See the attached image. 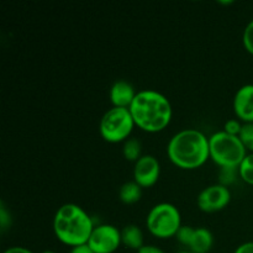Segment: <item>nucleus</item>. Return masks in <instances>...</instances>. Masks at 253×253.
Returning <instances> with one entry per match:
<instances>
[{"label": "nucleus", "mask_w": 253, "mask_h": 253, "mask_svg": "<svg viewBox=\"0 0 253 253\" xmlns=\"http://www.w3.org/2000/svg\"><path fill=\"white\" fill-rule=\"evenodd\" d=\"M168 158L180 169H197L210 158L209 138L199 130L187 128L175 133L167 146Z\"/></svg>", "instance_id": "2"}, {"label": "nucleus", "mask_w": 253, "mask_h": 253, "mask_svg": "<svg viewBox=\"0 0 253 253\" xmlns=\"http://www.w3.org/2000/svg\"><path fill=\"white\" fill-rule=\"evenodd\" d=\"M123 245L121 231L114 225H98L94 227L88 246L94 253H114Z\"/></svg>", "instance_id": "7"}, {"label": "nucleus", "mask_w": 253, "mask_h": 253, "mask_svg": "<svg viewBox=\"0 0 253 253\" xmlns=\"http://www.w3.org/2000/svg\"><path fill=\"white\" fill-rule=\"evenodd\" d=\"M135 126V121L128 109L113 106L101 118L99 131L106 142L119 143L128 140Z\"/></svg>", "instance_id": "6"}, {"label": "nucleus", "mask_w": 253, "mask_h": 253, "mask_svg": "<svg viewBox=\"0 0 253 253\" xmlns=\"http://www.w3.org/2000/svg\"><path fill=\"white\" fill-rule=\"evenodd\" d=\"M94 227L91 217L79 205L64 204L54 215V235L62 244L72 249L88 244Z\"/></svg>", "instance_id": "3"}, {"label": "nucleus", "mask_w": 253, "mask_h": 253, "mask_svg": "<svg viewBox=\"0 0 253 253\" xmlns=\"http://www.w3.org/2000/svg\"><path fill=\"white\" fill-rule=\"evenodd\" d=\"M239 175L245 183L253 185V153H250L245 157L239 167Z\"/></svg>", "instance_id": "16"}, {"label": "nucleus", "mask_w": 253, "mask_h": 253, "mask_svg": "<svg viewBox=\"0 0 253 253\" xmlns=\"http://www.w3.org/2000/svg\"><path fill=\"white\" fill-rule=\"evenodd\" d=\"M231 200L229 188L222 184H214L205 188L198 195V207L204 212H216L225 209Z\"/></svg>", "instance_id": "8"}, {"label": "nucleus", "mask_w": 253, "mask_h": 253, "mask_svg": "<svg viewBox=\"0 0 253 253\" xmlns=\"http://www.w3.org/2000/svg\"><path fill=\"white\" fill-rule=\"evenodd\" d=\"M234 111L244 124H253V84L241 86L235 94Z\"/></svg>", "instance_id": "10"}, {"label": "nucleus", "mask_w": 253, "mask_h": 253, "mask_svg": "<svg viewBox=\"0 0 253 253\" xmlns=\"http://www.w3.org/2000/svg\"><path fill=\"white\" fill-rule=\"evenodd\" d=\"M135 125L148 133L163 131L172 120L169 100L156 90H141L128 108Z\"/></svg>", "instance_id": "1"}, {"label": "nucleus", "mask_w": 253, "mask_h": 253, "mask_svg": "<svg viewBox=\"0 0 253 253\" xmlns=\"http://www.w3.org/2000/svg\"><path fill=\"white\" fill-rule=\"evenodd\" d=\"M178 253H192L190 251H180V252H178Z\"/></svg>", "instance_id": "27"}, {"label": "nucleus", "mask_w": 253, "mask_h": 253, "mask_svg": "<svg viewBox=\"0 0 253 253\" xmlns=\"http://www.w3.org/2000/svg\"><path fill=\"white\" fill-rule=\"evenodd\" d=\"M234 253H253V241L240 245Z\"/></svg>", "instance_id": "24"}, {"label": "nucleus", "mask_w": 253, "mask_h": 253, "mask_svg": "<svg viewBox=\"0 0 253 253\" xmlns=\"http://www.w3.org/2000/svg\"><path fill=\"white\" fill-rule=\"evenodd\" d=\"M69 253H94V252L93 250L88 246V244H86V245H81V246L73 247Z\"/></svg>", "instance_id": "25"}, {"label": "nucleus", "mask_w": 253, "mask_h": 253, "mask_svg": "<svg viewBox=\"0 0 253 253\" xmlns=\"http://www.w3.org/2000/svg\"><path fill=\"white\" fill-rule=\"evenodd\" d=\"M0 222H1V229L2 230H6L7 226L10 225V215L7 214L6 209L5 207L0 208Z\"/></svg>", "instance_id": "22"}, {"label": "nucleus", "mask_w": 253, "mask_h": 253, "mask_svg": "<svg viewBox=\"0 0 253 253\" xmlns=\"http://www.w3.org/2000/svg\"><path fill=\"white\" fill-rule=\"evenodd\" d=\"M192 232H193V227L182 226V227H180L179 231H178L177 236H175V237H177V240L180 242V244L183 245V246L187 247V244H188V241H189Z\"/></svg>", "instance_id": "21"}, {"label": "nucleus", "mask_w": 253, "mask_h": 253, "mask_svg": "<svg viewBox=\"0 0 253 253\" xmlns=\"http://www.w3.org/2000/svg\"><path fill=\"white\" fill-rule=\"evenodd\" d=\"M42 253H54L53 251H44V252H42Z\"/></svg>", "instance_id": "28"}, {"label": "nucleus", "mask_w": 253, "mask_h": 253, "mask_svg": "<svg viewBox=\"0 0 253 253\" xmlns=\"http://www.w3.org/2000/svg\"><path fill=\"white\" fill-rule=\"evenodd\" d=\"M242 42H244L245 49L253 56V20L247 24L246 29H245L244 35H242Z\"/></svg>", "instance_id": "18"}, {"label": "nucleus", "mask_w": 253, "mask_h": 253, "mask_svg": "<svg viewBox=\"0 0 253 253\" xmlns=\"http://www.w3.org/2000/svg\"><path fill=\"white\" fill-rule=\"evenodd\" d=\"M210 158L220 168H239L247 156V150L239 136L225 131L215 132L209 137Z\"/></svg>", "instance_id": "4"}, {"label": "nucleus", "mask_w": 253, "mask_h": 253, "mask_svg": "<svg viewBox=\"0 0 253 253\" xmlns=\"http://www.w3.org/2000/svg\"><path fill=\"white\" fill-rule=\"evenodd\" d=\"M142 195V188L136 182H127L120 188L119 198L124 204H135L141 199Z\"/></svg>", "instance_id": "14"}, {"label": "nucleus", "mask_w": 253, "mask_h": 253, "mask_svg": "<svg viewBox=\"0 0 253 253\" xmlns=\"http://www.w3.org/2000/svg\"><path fill=\"white\" fill-rule=\"evenodd\" d=\"M124 157L130 162H137L141 156V143L136 138H128L124 145Z\"/></svg>", "instance_id": "15"}, {"label": "nucleus", "mask_w": 253, "mask_h": 253, "mask_svg": "<svg viewBox=\"0 0 253 253\" xmlns=\"http://www.w3.org/2000/svg\"><path fill=\"white\" fill-rule=\"evenodd\" d=\"M136 91L132 84L125 81H118L113 84L110 89V101L114 108L128 109L136 96Z\"/></svg>", "instance_id": "11"}, {"label": "nucleus", "mask_w": 253, "mask_h": 253, "mask_svg": "<svg viewBox=\"0 0 253 253\" xmlns=\"http://www.w3.org/2000/svg\"><path fill=\"white\" fill-rule=\"evenodd\" d=\"M214 245L212 234L205 227L193 229L187 247L192 253H208Z\"/></svg>", "instance_id": "12"}, {"label": "nucleus", "mask_w": 253, "mask_h": 253, "mask_svg": "<svg viewBox=\"0 0 253 253\" xmlns=\"http://www.w3.org/2000/svg\"><path fill=\"white\" fill-rule=\"evenodd\" d=\"M121 241L124 246L131 250H138L143 247V234L141 229L136 225H127L121 231Z\"/></svg>", "instance_id": "13"}, {"label": "nucleus", "mask_w": 253, "mask_h": 253, "mask_svg": "<svg viewBox=\"0 0 253 253\" xmlns=\"http://www.w3.org/2000/svg\"><path fill=\"white\" fill-rule=\"evenodd\" d=\"M4 253H34L32 251H30L29 249H25V247H20V246H14L7 249Z\"/></svg>", "instance_id": "26"}, {"label": "nucleus", "mask_w": 253, "mask_h": 253, "mask_svg": "<svg viewBox=\"0 0 253 253\" xmlns=\"http://www.w3.org/2000/svg\"><path fill=\"white\" fill-rule=\"evenodd\" d=\"M161 174L160 162L153 156H142L133 168V182L141 188H151L157 183Z\"/></svg>", "instance_id": "9"}, {"label": "nucleus", "mask_w": 253, "mask_h": 253, "mask_svg": "<svg viewBox=\"0 0 253 253\" xmlns=\"http://www.w3.org/2000/svg\"><path fill=\"white\" fill-rule=\"evenodd\" d=\"M137 253H165V251L161 250L160 247L153 246V245H145V246L138 250Z\"/></svg>", "instance_id": "23"}, {"label": "nucleus", "mask_w": 253, "mask_h": 253, "mask_svg": "<svg viewBox=\"0 0 253 253\" xmlns=\"http://www.w3.org/2000/svg\"><path fill=\"white\" fill-rule=\"evenodd\" d=\"M146 225L152 236L167 240L177 236L182 227V217L179 210L174 205L169 203H161L148 212Z\"/></svg>", "instance_id": "5"}, {"label": "nucleus", "mask_w": 253, "mask_h": 253, "mask_svg": "<svg viewBox=\"0 0 253 253\" xmlns=\"http://www.w3.org/2000/svg\"><path fill=\"white\" fill-rule=\"evenodd\" d=\"M239 137L245 148L253 153V124H244Z\"/></svg>", "instance_id": "17"}, {"label": "nucleus", "mask_w": 253, "mask_h": 253, "mask_svg": "<svg viewBox=\"0 0 253 253\" xmlns=\"http://www.w3.org/2000/svg\"><path fill=\"white\" fill-rule=\"evenodd\" d=\"M236 172H239V168H221L220 170V184L227 185L230 183H232L235 180V177H236Z\"/></svg>", "instance_id": "19"}, {"label": "nucleus", "mask_w": 253, "mask_h": 253, "mask_svg": "<svg viewBox=\"0 0 253 253\" xmlns=\"http://www.w3.org/2000/svg\"><path fill=\"white\" fill-rule=\"evenodd\" d=\"M241 128H242L241 123H240L239 120L232 119V120H229L226 124H225L224 131L226 133H229V135L239 136L240 132H241Z\"/></svg>", "instance_id": "20"}]
</instances>
